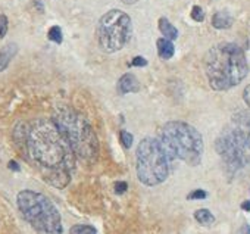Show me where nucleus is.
Returning <instances> with one entry per match:
<instances>
[{"mask_svg": "<svg viewBox=\"0 0 250 234\" xmlns=\"http://www.w3.org/2000/svg\"><path fill=\"white\" fill-rule=\"evenodd\" d=\"M191 18L196 21V22H202V21H205V12H203V9L200 8V6H193V9H191Z\"/></svg>", "mask_w": 250, "mask_h": 234, "instance_id": "nucleus-19", "label": "nucleus"}, {"mask_svg": "<svg viewBox=\"0 0 250 234\" xmlns=\"http://www.w3.org/2000/svg\"><path fill=\"white\" fill-rule=\"evenodd\" d=\"M205 72L213 90L225 91L238 85L249 72L243 49L234 43H219L205 56Z\"/></svg>", "mask_w": 250, "mask_h": 234, "instance_id": "nucleus-2", "label": "nucleus"}, {"mask_svg": "<svg viewBox=\"0 0 250 234\" xmlns=\"http://www.w3.org/2000/svg\"><path fill=\"white\" fill-rule=\"evenodd\" d=\"M96 36H97L99 46L104 52L107 53L119 52L131 40L133 36L131 18L122 11L112 9L100 18L97 24Z\"/></svg>", "mask_w": 250, "mask_h": 234, "instance_id": "nucleus-7", "label": "nucleus"}, {"mask_svg": "<svg viewBox=\"0 0 250 234\" xmlns=\"http://www.w3.org/2000/svg\"><path fill=\"white\" fill-rule=\"evenodd\" d=\"M17 205L24 219L39 234H62V218L53 202L34 190H22L17 196Z\"/></svg>", "mask_w": 250, "mask_h": 234, "instance_id": "nucleus-5", "label": "nucleus"}, {"mask_svg": "<svg viewBox=\"0 0 250 234\" xmlns=\"http://www.w3.org/2000/svg\"><path fill=\"white\" fill-rule=\"evenodd\" d=\"M227 128L231 131L250 164V109L235 113Z\"/></svg>", "mask_w": 250, "mask_h": 234, "instance_id": "nucleus-9", "label": "nucleus"}, {"mask_svg": "<svg viewBox=\"0 0 250 234\" xmlns=\"http://www.w3.org/2000/svg\"><path fill=\"white\" fill-rule=\"evenodd\" d=\"M130 65H131V66H146V65H147V61H146L145 58H142V56H136V58L131 61Z\"/></svg>", "mask_w": 250, "mask_h": 234, "instance_id": "nucleus-23", "label": "nucleus"}, {"mask_svg": "<svg viewBox=\"0 0 250 234\" xmlns=\"http://www.w3.org/2000/svg\"><path fill=\"white\" fill-rule=\"evenodd\" d=\"M8 25H9L8 17L2 14V15H0V40H2V39L6 36V33H8Z\"/></svg>", "mask_w": 250, "mask_h": 234, "instance_id": "nucleus-20", "label": "nucleus"}, {"mask_svg": "<svg viewBox=\"0 0 250 234\" xmlns=\"http://www.w3.org/2000/svg\"><path fill=\"white\" fill-rule=\"evenodd\" d=\"M119 139H121V143H122V146H124L125 149H130V148L133 146L134 137H133L131 133H128V131H125V130H124V131H121Z\"/></svg>", "mask_w": 250, "mask_h": 234, "instance_id": "nucleus-18", "label": "nucleus"}, {"mask_svg": "<svg viewBox=\"0 0 250 234\" xmlns=\"http://www.w3.org/2000/svg\"><path fill=\"white\" fill-rule=\"evenodd\" d=\"M15 143L24 156L42 172L43 178L56 189L71 181L75 153L55 121L36 120L15 127Z\"/></svg>", "mask_w": 250, "mask_h": 234, "instance_id": "nucleus-1", "label": "nucleus"}, {"mask_svg": "<svg viewBox=\"0 0 250 234\" xmlns=\"http://www.w3.org/2000/svg\"><path fill=\"white\" fill-rule=\"evenodd\" d=\"M243 99H244V103L247 105V107L250 109V84L244 88V91H243Z\"/></svg>", "mask_w": 250, "mask_h": 234, "instance_id": "nucleus-24", "label": "nucleus"}, {"mask_svg": "<svg viewBox=\"0 0 250 234\" xmlns=\"http://www.w3.org/2000/svg\"><path fill=\"white\" fill-rule=\"evenodd\" d=\"M206 196H208V193H206L205 190L197 189V190L191 191V193L187 196V199H188V200H200V199H206Z\"/></svg>", "mask_w": 250, "mask_h": 234, "instance_id": "nucleus-21", "label": "nucleus"}, {"mask_svg": "<svg viewBox=\"0 0 250 234\" xmlns=\"http://www.w3.org/2000/svg\"><path fill=\"white\" fill-rule=\"evenodd\" d=\"M243 233H244V234H250V227H249L247 224L243 225Z\"/></svg>", "mask_w": 250, "mask_h": 234, "instance_id": "nucleus-28", "label": "nucleus"}, {"mask_svg": "<svg viewBox=\"0 0 250 234\" xmlns=\"http://www.w3.org/2000/svg\"><path fill=\"white\" fill-rule=\"evenodd\" d=\"M232 22H234L232 17L225 11H219L212 17V25L216 30H227L232 25Z\"/></svg>", "mask_w": 250, "mask_h": 234, "instance_id": "nucleus-12", "label": "nucleus"}, {"mask_svg": "<svg viewBox=\"0 0 250 234\" xmlns=\"http://www.w3.org/2000/svg\"><path fill=\"white\" fill-rule=\"evenodd\" d=\"M215 149H216L218 155L221 156L225 168L231 174L237 172L238 170L244 168L249 164L244 152L241 150L240 145L237 143V140L234 139V136L231 134V131L228 128H225L222 131V134L216 139Z\"/></svg>", "mask_w": 250, "mask_h": 234, "instance_id": "nucleus-8", "label": "nucleus"}, {"mask_svg": "<svg viewBox=\"0 0 250 234\" xmlns=\"http://www.w3.org/2000/svg\"><path fill=\"white\" fill-rule=\"evenodd\" d=\"M194 218L199 224L208 227V225H212L215 222V216L212 215V212L209 209H197L194 212Z\"/></svg>", "mask_w": 250, "mask_h": 234, "instance_id": "nucleus-15", "label": "nucleus"}, {"mask_svg": "<svg viewBox=\"0 0 250 234\" xmlns=\"http://www.w3.org/2000/svg\"><path fill=\"white\" fill-rule=\"evenodd\" d=\"M159 30H161V33L164 34V37L168 39V40H175V39L178 37L177 28H175L167 18H161V20H159Z\"/></svg>", "mask_w": 250, "mask_h": 234, "instance_id": "nucleus-14", "label": "nucleus"}, {"mask_svg": "<svg viewBox=\"0 0 250 234\" xmlns=\"http://www.w3.org/2000/svg\"><path fill=\"white\" fill-rule=\"evenodd\" d=\"M169 162L164 145L152 137L143 139L136 150V168L139 180L146 186H158L169 175Z\"/></svg>", "mask_w": 250, "mask_h": 234, "instance_id": "nucleus-6", "label": "nucleus"}, {"mask_svg": "<svg viewBox=\"0 0 250 234\" xmlns=\"http://www.w3.org/2000/svg\"><path fill=\"white\" fill-rule=\"evenodd\" d=\"M156 47H158V53L162 59L168 61L174 56L175 53V46L172 43V40H168V39H158L156 42Z\"/></svg>", "mask_w": 250, "mask_h": 234, "instance_id": "nucleus-13", "label": "nucleus"}, {"mask_svg": "<svg viewBox=\"0 0 250 234\" xmlns=\"http://www.w3.org/2000/svg\"><path fill=\"white\" fill-rule=\"evenodd\" d=\"M241 208H243L244 211H250V200L243 202V203H241Z\"/></svg>", "mask_w": 250, "mask_h": 234, "instance_id": "nucleus-26", "label": "nucleus"}, {"mask_svg": "<svg viewBox=\"0 0 250 234\" xmlns=\"http://www.w3.org/2000/svg\"><path fill=\"white\" fill-rule=\"evenodd\" d=\"M118 93L119 94H128V93H136L140 90V83L134 74H124L118 80Z\"/></svg>", "mask_w": 250, "mask_h": 234, "instance_id": "nucleus-10", "label": "nucleus"}, {"mask_svg": "<svg viewBox=\"0 0 250 234\" xmlns=\"http://www.w3.org/2000/svg\"><path fill=\"white\" fill-rule=\"evenodd\" d=\"M9 168L14 170V171H20V167H18V164H17L15 161H11V162H9Z\"/></svg>", "mask_w": 250, "mask_h": 234, "instance_id": "nucleus-25", "label": "nucleus"}, {"mask_svg": "<svg viewBox=\"0 0 250 234\" xmlns=\"http://www.w3.org/2000/svg\"><path fill=\"white\" fill-rule=\"evenodd\" d=\"M127 189H128V184L125 183V181H116V183L113 184V190H115L116 194L125 193V191H127Z\"/></svg>", "mask_w": 250, "mask_h": 234, "instance_id": "nucleus-22", "label": "nucleus"}, {"mask_svg": "<svg viewBox=\"0 0 250 234\" xmlns=\"http://www.w3.org/2000/svg\"><path fill=\"white\" fill-rule=\"evenodd\" d=\"M17 52H18V46L15 43H9L5 47L0 49V72L5 71L9 66L11 61L15 58Z\"/></svg>", "mask_w": 250, "mask_h": 234, "instance_id": "nucleus-11", "label": "nucleus"}, {"mask_svg": "<svg viewBox=\"0 0 250 234\" xmlns=\"http://www.w3.org/2000/svg\"><path fill=\"white\" fill-rule=\"evenodd\" d=\"M69 234H97V230L91 225H84V224H78L71 227Z\"/></svg>", "mask_w": 250, "mask_h": 234, "instance_id": "nucleus-16", "label": "nucleus"}, {"mask_svg": "<svg viewBox=\"0 0 250 234\" xmlns=\"http://www.w3.org/2000/svg\"><path fill=\"white\" fill-rule=\"evenodd\" d=\"M121 2H124V3H127V5H133V3H137L139 0H121Z\"/></svg>", "mask_w": 250, "mask_h": 234, "instance_id": "nucleus-27", "label": "nucleus"}, {"mask_svg": "<svg viewBox=\"0 0 250 234\" xmlns=\"http://www.w3.org/2000/svg\"><path fill=\"white\" fill-rule=\"evenodd\" d=\"M161 143L171 159H180L191 167L202 161L203 139L193 126L184 121L167 123L161 133Z\"/></svg>", "mask_w": 250, "mask_h": 234, "instance_id": "nucleus-4", "label": "nucleus"}, {"mask_svg": "<svg viewBox=\"0 0 250 234\" xmlns=\"http://www.w3.org/2000/svg\"><path fill=\"white\" fill-rule=\"evenodd\" d=\"M47 37H49V40H52L53 43L61 44V43H62V39H63L61 27H58V25L52 27V28L49 30V33H47Z\"/></svg>", "mask_w": 250, "mask_h": 234, "instance_id": "nucleus-17", "label": "nucleus"}, {"mask_svg": "<svg viewBox=\"0 0 250 234\" xmlns=\"http://www.w3.org/2000/svg\"><path fill=\"white\" fill-rule=\"evenodd\" d=\"M53 121L77 158L85 162L96 161L99 155V140L84 115L71 107H61L55 112Z\"/></svg>", "mask_w": 250, "mask_h": 234, "instance_id": "nucleus-3", "label": "nucleus"}]
</instances>
